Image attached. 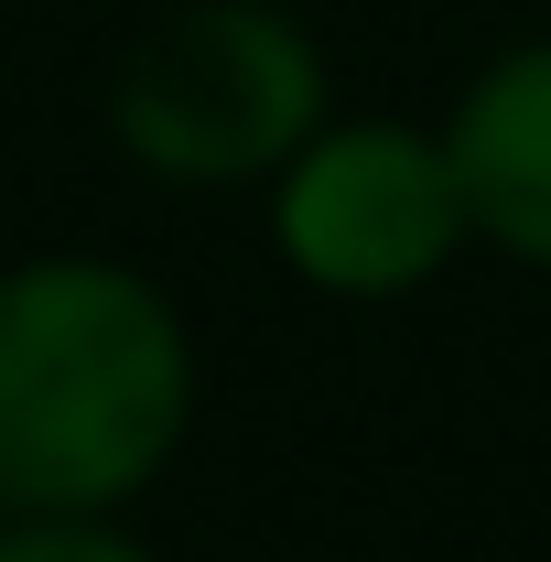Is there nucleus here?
Returning <instances> with one entry per match:
<instances>
[{"mask_svg": "<svg viewBox=\"0 0 551 562\" xmlns=\"http://www.w3.org/2000/svg\"><path fill=\"white\" fill-rule=\"evenodd\" d=\"M195 412V347L173 303L120 260L0 271V508L109 519L140 497Z\"/></svg>", "mask_w": 551, "mask_h": 562, "instance_id": "f257e3e1", "label": "nucleus"}, {"mask_svg": "<svg viewBox=\"0 0 551 562\" xmlns=\"http://www.w3.org/2000/svg\"><path fill=\"white\" fill-rule=\"evenodd\" d=\"M109 120L173 184H249V173H281L325 131V66L281 11L206 0V11H173L120 66Z\"/></svg>", "mask_w": 551, "mask_h": 562, "instance_id": "f03ea898", "label": "nucleus"}, {"mask_svg": "<svg viewBox=\"0 0 551 562\" xmlns=\"http://www.w3.org/2000/svg\"><path fill=\"white\" fill-rule=\"evenodd\" d=\"M281 260L325 292H412L432 281L476 227H465V195H454V162L443 140L401 131V120H346V131H314L292 162H281Z\"/></svg>", "mask_w": 551, "mask_h": 562, "instance_id": "7ed1b4c3", "label": "nucleus"}, {"mask_svg": "<svg viewBox=\"0 0 551 562\" xmlns=\"http://www.w3.org/2000/svg\"><path fill=\"white\" fill-rule=\"evenodd\" d=\"M443 162H454L465 227L497 238L508 260L551 271V44H519L465 87V109L443 131Z\"/></svg>", "mask_w": 551, "mask_h": 562, "instance_id": "20e7f679", "label": "nucleus"}, {"mask_svg": "<svg viewBox=\"0 0 551 562\" xmlns=\"http://www.w3.org/2000/svg\"><path fill=\"white\" fill-rule=\"evenodd\" d=\"M0 562H151L109 519H0Z\"/></svg>", "mask_w": 551, "mask_h": 562, "instance_id": "39448f33", "label": "nucleus"}]
</instances>
